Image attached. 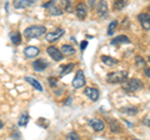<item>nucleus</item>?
<instances>
[{"label": "nucleus", "instance_id": "f257e3e1", "mask_svg": "<svg viewBox=\"0 0 150 140\" xmlns=\"http://www.w3.org/2000/svg\"><path fill=\"white\" fill-rule=\"evenodd\" d=\"M144 88V83L140 80V79L137 78H130L128 80L123 81V89L126 93H135V91H139Z\"/></svg>", "mask_w": 150, "mask_h": 140}, {"label": "nucleus", "instance_id": "f03ea898", "mask_svg": "<svg viewBox=\"0 0 150 140\" xmlns=\"http://www.w3.org/2000/svg\"><path fill=\"white\" fill-rule=\"evenodd\" d=\"M45 31H46V28L43 25H31L25 29L24 35L28 39H35V38L43 36L45 34Z\"/></svg>", "mask_w": 150, "mask_h": 140}, {"label": "nucleus", "instance_id": "7ed1b4c3", "mask_svg": "<svg viewBox=\"0 0 150 140\" xmlns=\"http://www.w3.org/2000/svg\"><path fill=\"white\" fill-rule=\"evenodd\" d=\"M128 78L126 70H119V71H111L106 75V81L109 84H120Z\"/></svg>", "mask_w": 150, "mask_h": 140}, {"label": "nucleus", "instance_id": "20e7f679", "mask_svg": "<svg viewBox=\"0 0 150 140\" xmlns=\"http://www.w3.org/2000/svg\"><path fill=\"white\" fill-rule=\"evenodd\" d=\"M86 79H85V74H84L83 70H78L76 74H75V78L73 79V86L75 89H80V88L85 86Z\"/></svg>", "mask_w": 150, "mask_h": 140}, {"label": "nucleus", "instance_id": "39448f33", "mask_svg": "<svg viewBox=\"0 0 150 140\" xmlns=\"http://www.w3.org/2000/svg\"><path fill=\"white\" fill-rule=\"evenodd\" d=\"M96 13L100 19H106L109 16V8H108V3L105 0H99L96 5Z\"/></svg>", "mask_w": 150, "mask_h": 140}, {"label": "nucleus", "instance_id": "423d86ee", "mask_svg": "<svg viewBox=\"0 0 150 140\" xmlns=\"http://www.w3.org/2000/svg\"><path fill=\"white\" fill-rule=\"evenodd\" d=\"M64 34H65V30L62 29V28H58V29H55L54 31L48 33V34L45 35V39L48 40L49 43H55V41L59 40Z\"/></svg>", "mask_w": 150, "mask_h": 140}, {"label": "nucleus", "instance_id": "0eeeda50", "mask_svg": "<svg viewBox=\"0 0 150 140\" xmlns=\"http://www.w3.org/2000/svg\"><path fill=\"white\" fill-rule=\"evenodd\" d=\"M75 14H76L79 20H85V18L88 16V6L85 5V3H79L76 8H75Z\"/></svg>", "mask_w": 150, "mask_h": 140}, {"label": "nucleus", "instance_id": "6e6552de", "mask_svg": "<svg viewBox=\"0 0 150 140\" xmlns=\"http://www.w3.org/2000/svg\"><path fill=\"white\" fill-rule=\"evenodd\" d=\"M46 53H48L51 57V59L55 60V62H62L64 58V55L62 51H60V49L55 48V46H49V48L46 49Z\"/></svg>", "mask_w": 150, "mask_h": 140}, {"label": "nucleus", "instance_id": "1a4fd4ad", "mask_svg": "<svg viewBox=\"0 0 150 140\" xmlns=\"http://www.w3.org/2000/svg\"><path fill=\"white\" fill-rule=\"evenodd\" d=\"M138 21L142 24L144 30H146V31L150 30V16H149V13H140L138 15Z\"/></svg>", "mask_w": 150, "mask_h": 140}, {"label": "nucleus", "instance_id": "9d476101", "mask_svg": "<svg viewBox=\"0 0 150 140\" xmlns=\"http://www.w3.org/2000/svg\"><path fill=\"white\" fill-rule=\"evenodd\" d=\"M84 94H85V96H88L89 99L93 100V101H96L98 99H99V96H100L99 90H98L96 88H93V86L85 88V89H84Z\"/></svg>", "mask_w": 150, "mask_h": 140}, {"label": "nucleus", "instance_id": "9b49d317", "mask_svg": "<svg viewBox=\"0 0 150 140\" xmlns=\"http://www.w3.org/2000/svg\"><path fill=\"white\" fill-rule=\"evenodd\" d=\"M89 125H90L96 133H100L105 129V124L103 123L100 119H90L89 120Z\"/></svg>", "mask_w": 150, "mask_h": 140}, {"label": "nucleus", "instance_id": "f8f14e48", "mask_svg": "<svg viewBox=\"0 0 150 140\" xmlns=\"http://www.w3.org/2000/svg\"><path fill=\"white\" fill-rule=\"evenodd\" d=\"M36 0H14L13 5L15 9H25V8H29L34 4Z\"/></svg>", "mask_w": 150, "mask_h": 140}, {"label": "nucleus", "instance_id": "ddd939ff", "mask_svg": "<svg viewBox=\"0 0 150 140\" xmlns=\"http://www.w3.org/2000/svg\"><path fill=\"white\" fill-rule=\"evenodd\" d=\"M33 68H34L35 71H43L48 68V63L44 59H36L35 62H33Z\"/></svg>", "mask_w": 150, "mask_h": 140}, {"label": "nucleus", "instance_id": "4468645a", "mask_svg": "<svg viewBox=\"0 0 150 140\" xmlns=\"http://www.w3.org/2000/svg\"><path fill=\"white\" fill-rule=\"evenodd\" d=\"M39 53H40V50L36 46H28V48L24 49V55L26 58H35L39 55Z\"/></svg>", "mask_w": 150, "mask_h": 140}, {"label": "nucleus", "instance_id": "2eb2a0df", "mask_svg": "<svg viewBox=\"0 0 150 140\" xmlns=\"http://www.w3.org/2000/svg\"><path fill=\"white\" fill-rule=\"evenodd\" d=\"M110 44L115 45V46H118L120 44H130V39L126 35H119V36H116L115 39H112Z\"/></svg>", "mask_w": 150, "mask_h": 140}, {"label": "nucleus", "instance_id": "dca6fc26", "mask_svg": "<svg viewBox=\"0 0 150 140\" xmlns=\"http://www.w3.org/2000/svg\"><path fill=\"white\" fill-rule=\"evenodd\" d=\"M10 40L14 45H20L21 44V34L19 31H13L10 33Z\"/></svg>", "mask_w": 150, "mask_h": 140}, {"label": "nucleus", "instance_id": "f3484780", "mask_svg": "<svg viewBox=\"0 0 150 140\" xmlns=\"http://www.w3.org/2000/svg\"><path fill=\"white\" fill-rule=\"evenodd\" d=\"M25 81L29 83L31 86H34L38 91H43V86H41V84L38 80H35V79H33L31 76H25Z\"/></svg>", "mask_w": 150, "mask_h": 140}, {"label": "nucleus", "instance_id": "a211bd4d", "mask_svg": "<svg viewBox=\"0 0 150 140\" xmlns=\"http://www.w3.org/2000/svg\"><path fill=\"white\" fill-rule=\"evenodd\" d=\"M74 68H75V64H73V63H70V64H68V65H63V66L60 68V75H62V76L68 75L69 73L73 71Z\"/></svg>", "mask_w": 150, "mask_h": 140}, {"label": "nucleus", "instance_id": "6ab92c4d", "mask_svg": "<svg viewBox=\"0 0 150 140\" xmlns=\"http://www.w3.org/2000/svg\"><path fill=\"white\" fill-rule=\"evenodd\" d=\"M60 51L63 53V55H74L75 54V48L69 44H64L62 46V49H60Z\"/></svg>", "mask_w": 150, "mask_h": 140}, {"label": "nucleus", "instance_id": "aec40b11", "mask_svg": "<svg viewBox=\"0 0 150 140\" xmlns=\"http://www.w3.org/2000/svg\"><path fill=\"white\" fill-rule=\"evenodd\" d=\"M101 62L104 63L105 65H108V66H112V65H115L116 63H118V60L114 59L112 57H109V55H103Z\"/></svg>", "mask_w": 150, "mask_h": 140}, {"label": "nucleus", "instance_id": "412c9836", "mask_svg": "<svg viewBox=\"0 0 150 140\" xmlns=\"http://www.w3.org/2000/svg\"><path fill=\"white\" fill-rule=\"evenodd\" d=\"M46 10L49 11L50 15H55V16H59V15H62L63 14V10L60 9L59 6H56V4H54V5H51L50 8H48Z\"/></svg>", "mask_w": 150, "mask_h": 140}, {"label": "nucleus", "instance_id": "4be33fe9", "mask_svg": "<svg viewBox=\"0 0 150 140\" xmlns=\"http://www.w3.org/2000/svg\"><path fill=\"white\" fill-rule=\"evenodd\" d=\"M126 3H128V0H114V5H112V8H114V10L120 11L125 8Z\"/></svg>", "mask_w": 150, "mask_h": 140}, {"label": "nucleus", "instance_id": "5701e85b", "mask_svg": "<svg viewBox=\"0 0 150 140\" xmlns=\"http://www.w3.org/2000/svg\"><path fill=\"white\" fill-rule=\"evenodd\" d=\"M29 119H30V116L28 114H21L20 118H19V120H18L19 127H26L28 123H29Z\"/></svg>", "mask_w": 150, "mask_h": 140}, {"label": "nucleus", "instance_id": "b1692460", "mask_svg": "<svg viewBox=\"0 0 150 140\" xmlns=\"http://www.w3.org/2000/svg\"><path fill=\"white\" fill-rule=\"evenodd\" d=\"M109 123H110V130H111V133H120L121 132V128H120V125H119L118 121L109 120Z\"/></svg>", "mask_w": 150, "mask_h": 140}, {"label": "nucleus", "instance_id": "393cba45", "mask_svg": "<svg viewBox=\"0 0 150 140\" xmlns=\"http://www.w3.org/2000/svg\"><path fill=\"white\" fill-rule=\"evenodd\" d=\"M116 26H118V21H116V20H112L110 24H109V26H108V35H109V36L114 35V33H115V30H116Z\"/></svg>", "mask_w": 150, "mask_h": 140}, {"label": "nucleus", "instance_id": "a878e982", "mask_svg": "<svg viewBox=\"0 0 150 140\" xmlns=\"http://www.w3.org/2000/svg\"><path fill=\"white\" fill-rule=\"evenodd\" d=\"M138 111H139V109L135 108V106H131V108H123V109H121V113H125V114H128V115H137Z\"/></svg>", "mask_w": 150, "mask_h": 140}, {"label": "nucleus", "instance_id": "bb28decb", "mask_svg": "<svg viewBox=\"0 0 150 140\" xmlns=\"http://www.w3.org/2000/svg\"><path fill=\"white\" fill-rule=\"evenodd\" d=\"M60 4H62V8H64L68 13L71 11V1L70 0H59Z\"/></svg>", "mask_w": 150, "mask_h": 140}, {"label": "nucleus", "instance_id": "cd10ccee", "mask_svg": "<svg viewBox=\"0 0 150 140\" xmlns=\"http://www.w3.org/2000/svg\"><path fill=\"white\" fill-rule=\"evenodd\" d=\"M67 139H69V140H79V139H80V136H79L78 133L71 132V133H69V134L67 135Z\"/></svg>", "mask_w": 150, "mask_h": 140}, {"label": "nucleus", "instance_id": "c85d7f7f", "mask_svg": "<svg viewBox=\"0 0 150 140\" xmlns=\"http://www.w3.org/2000/svg\"><path fill=\"white\" fill-rule=\"evenodd\" d=\"M56 1H58V0H49L48 3H44V4H43V8H44V9H48V8H50L51 5L56 4Z\"/></svg>", "mask_w": 150, "mask_h": 140}, {"label": "nucleus", "instance_id": "c756f323", "mask_svg": "<svg viewBox=\"0 0 150 140\" xmlns=\"http://www.w3.org/2000/svg\"><path fill=\"white\" fill-rule=\"evenodd\" d=\"M137 64L138 66H145V59H143L142 57H137Z\"/></svg>", "mask_w": 150, "mask_h": 140}, {"label": "nucleus", "instance_id": "7c9ffc66", "mask_svg": "<svg viewBox=\"0 0 150 140\" xmlns=\"http://www.w3.org/2000/svg\"><path fill=\"white\" fill-rule=\"evenodd\" d=\"M48 80H49V84H50V86H51V88H55V86H56V83H58V80H56L55 78L50 76V78L48 79Z\"/></svg>", "mask_w": 150, "mask_h": 140}, {"label": "nucleus", "instance_id": "2f4dec72", "mask_svg": "<svg viewBox=\"0 0 150 140\" xmlns=\"http://www.w3.org/2000/svg\"><path fill=\"white\" fill-rule=\"evenodd\" d=\"M86 48H88V41H86V40H83L81 43H80V50L84 51Z\"/></svg>", "mask_w": 150, "mask_h": 140}, {"label": "nucleus", "instance_id": "473e14b6", "mask_svg": "<svg viewBox=\"0 0 150 140\" xmlns=\"http://www.w3.org/2000/svg\"><path fill=\"white\" fill-rule=\"evenodd\" d=\"M143 123L146 125V127H149V125H150V123H149V115H146V116H145V118L143 119Z\"/></svg>", "mask_w": 150, "mask_h": 140}, {"label": "nucleus", "instance_id": "72a5a7b5", "mask_svg": "<svg viewBox=\"0 0 150 140\" xmlns=\"http://www.w3.org/2000/svg\"><path fill=\"white\" fill-rule=\"evenodd\" d=\"M89 5H90L91 9L95 8V0H89Z\"/></svg>", "mask_w": 150, "mask_h": 140}, {"label": "nucleus", "instance_id": "f704fd0d", "mask_svg": "<svg viewBox=\"0 0 150 140\" xmlns=\"http://www.w3.org/2000/svg\"><path fill=\"white\" fill-rule=\"evenodd\" d=\"M144 73H145V75H146V78H150V70H149V68H145Z\"/></svg>", "mask_w": 150, "mask_h": 140}, {"label": "nucleus", "instance_id": "c9c22d12", "mask_svg": "<svg viewBox=\"0 0 150 140\" xmlns=\"http://www.w3.org/2000/svg\"><path fill=\"white\" fill-rule=\"evenodd\" d=\"M3 127H4V124H3V121H1V120H0V129H1Z\"/></svg>", "mask_w": 150, "mask_h": 140}, {"label": "nucleus", "instance_id": "e433bc0d", "mask_svg": "<svg viewBox=\"0 0 150 140\" xmlns=\"http://www.w3.org/2000/svg\"><path fill=\"white\" fill-rule=\"evenodd\" d=\"M146 1H149V0H146Z\"/></svg>", "mask_w": 150, "mask_h": 140}]
</instances>
